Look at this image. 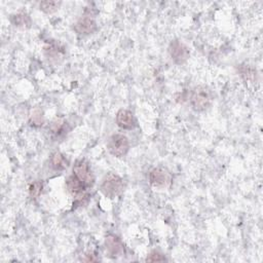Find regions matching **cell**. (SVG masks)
I'll list each match as a JSON object with an SVG mask.
<instances>
[{
  "instance_id": "6",
  "label": "cell",
  "mask_w": 263,
  "mask_h": 263,
  "mask_svg": "<svg viewBox=\"0 0 263 263\" xmlns=\"http://www.w3.org/2000/svg\"><path fill=\"white\" fill-rule=\"evenodd\" d=\"M169 53L173 62L177 65H183L189 58L188 47L183 42L178 40L171 42Z\"/></svg>"
},
{
  "instance_id": "11",
  "label": "cell",
  "mask_w": 263,
  "mask_h": 263,
  "mask_svg": "<svg viewBox=\"0 0 263 263\" xmlns=\"http://www.w3.org/2000/svg\"><path fill=\"white\" fill-rule=\"evenodd\" d=\"M50 164L54 171L60 172V171H64L68 166V160L66 159L65 155H63L60 152H56L51 156Z\"/></svg>"
},
{
  "instance_id": "16",
  "label": "cell",
  "mask_w": 263,
  "mask_h": 263,
  "mask_svg": "<svg viewBox=\"0 0 263 263\" xmlns=\"http://www.w3.org/2000/svg\"><path fill=\"white\" fill-rule=\"evenodd\" d=\"M241 75L246 79V80H253L256 77V70L250 68V67H243L241 69Z\"/></svg>"
},
{
  "instance_id": "7",
  "label": "cell",
  "mask_w": 263,
  "mask_h": 263,
  "mask_svg": "<svg viewBox=\"0 0 263 263\" xmlns=\"http://www.w3.org/2000/svg\"><path fill=\"white\" fill-rule=\"evenodd\" d=\"M67 189L68 192L79 201H82L84 198H86V190L90 186H87L84 182H82L80 179H78L74 174L70 175L66 181Z\"/></svg>"
},
{
  "instance_id": "4",
  "label": "cell",
  "mask_w": 263,
  "mask_h": 263,
  "mask_svg": "<svg viewBox=\"0 0 263 263\" xmlns=\"http://www.w3.org/2000/svg\"><path fill=\"white\" fill-rule=\"evenodd\" d=\"M75 176L84 182L87 186H92L94 183V175L92 173L89 161L85 159H78L73 166V173Z\"/></svg>"
},
{
  "instance_id": "1",
  "label": "cell",
  "mask_w": 263,
  "mask_h": 263,
  "mask_svg": "<svg viewBox=\"0 0 263 263\" xmlns=\"http://www.w3.org/2000/svg\"><path fill=\"white\" fill-rule=\"evenodd\" d=\"M213 100V93L206 85H199L195 87L190 96V104L196 111L207 110L211 106Z\"/></svg>"
},
{
  "instance_id": "12",
  "label": "cell",
  "mask_w": 263,
  "mask_h": 263,
  "mask_svg": "<svg viewBox=\"0 0 263 263\" xmlns=\"http://www.w3.org/2000/svg\"><path fill=\"white\" fill-rule=\"evenodd\" d=\"M11 22L17 27H29L31 24V20L26 14H17L12 16Z\"/></svg>"
},
{
  "instance_id": "10",
  "label": "cell",
  "mask_w": 263,
  "mask_h": 263,
  "mask_svg": "<svg viewBox=\"0 0 263 263\" xmlns=\"http://www.w3.org/2000/svg\"><path fill=\"white\" fill-rule=\"evenodd\" d=\"M116 124L124 130H131L135 127V118L131 111L121 109L116 114Z\"/></svg>"
},
{
  "instance_id": "2",
  "label": "cell",
  "mask_w": 263,
  "mask_h": 263,
  "mask_svg": "<svg viewBox=\"0 0 263 263\" xmlns=\"http://www.w3.org/2000/svg\"><path fill=\"white\" fill-rule=\"evenodd\" d=\"M124 189V181L123 179L118 176V175L114 173H109L106 175V177L104 178L100 190L101 193L108 199H114Z\"/></svg>"
},
{
  "instance_id": "8",
  "label": "cell",
  "mask_w": 263,
  "mask_h": 263,
  "mask_svg": "<svg viewBox=\"0 0 263 263\" xmlns=\"http://www.w3.org/2000/svg\"><path fill=\"white\" fill-rule=\"evenodd\" d=\"M74 30L80 35H90L97 30V23L93 18L83 17L76 22Z\"/></svg>"
},
{
  "instance_id": "9",
  "label": "cell",
  "mask_w": 263,
  "mask_h": 263,
  "mask_svg": "<svg viewBox=\"0 0 263 263\" xmlns=\"http://www.w3.org/2000/svg\"><path fill=\"white\" fill-rule=\"evenodd\" d=\"M106 251L110 257H118L125 253V248L123 243L115 235H108L105 240Z\"/></svg>"
},
{
  "instance_id": "17",
  "label": "cell",
  "mask_w": 263,
  "mask_h": 263,
  "mask_svg": "<svg viewBox=\"0 0 263 263\" xmlns=\"http://www.w3.org/2000/svg\"><path fill=\"white\" fill-rule=\"evenodd\" d=\"M165 258L163 257L162 254L156 252V251H153L151 252L148 257L146 258V261H150V262H155V261H164Z\"/></svg>"
},
{
  "instance_id": "3",
  "label": "cell",
  "mask_w": 263,
  "mask_h": 263,
  "mask_svg": "<svg viewBox=\"0 0 263 263\" xmlns=\"http://www.w3.org/2000/svg\"><path fill=\"white\" fill-rule=\"evenodd\" d=\"M108 151L115 157H124L130 150L129 139L121 134L111 136L107 143Z\"/></svg>"
},
{
  "instance_id": "5",
  "label": "cell",
  "mask_w": 263,
  "mask_h": 263,
  "mask_svg": "<svg viewBox=\"0 0 263 263\" xmlns=\"http://www.w3.org/2000/svg\"><path fill=\"white\" fill-rule=\"evenodd\" d=\"M149 182L155 188H165L172 183V174L165 168H155L149 174Z\"/></svg>"
},
{
  "instance_id": "14",
  "label": "cell",
  "mask_w": 263,
  "mask_h": 263,
  "mask_svg": "<svg viewBox=\"0 0 263 263\" xmlns=\"http://www.w3.org/2000/svg\"><path fill=\"white\" fill-rule=\"evenodd\" d=\"M44 123V117L43 113L41 110L36 109L33 111V113L30 116V124L33 127H41Z\"/></svg>"
},
{
  "instance_id": "15",
  "label": "cell",
  "mask_w": 263,
  "mask_h": 263,
  "mask_svg": "<svg viewBox=\"0 0 263 263\" xmlns=\"http://www.w3.org/2000/svg\"><path fill=\"white\" fill-rule=\"evenodd\" d=\"M42 187H43L42 182H40V181H35V182H33V183L30 185V187H29V195H30V198L33 199V200L37 199V198L40 196L41 192H42Z\"/></svg>"
},
{
  "instance_id": "13",
  "label": "cell",
  "mask_w": 263,
  "mask_h": 263,
  "mask_svg": "<svg viewBox=\"0 0 263 263\" xmlns=\"http://www.w3.org/2000/svg\"><path fill=\"white\" fill-rule=\"evenodd\" d=\"M61 3L58 2H42L39 5L40 11H42L45 14H53L59 10L61 7Z\"/></svg>"
}]
</instances>
